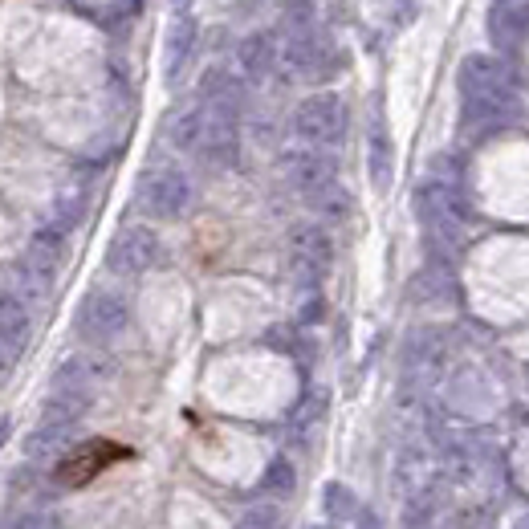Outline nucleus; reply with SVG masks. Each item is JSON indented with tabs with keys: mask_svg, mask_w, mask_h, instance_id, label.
Masks as SVG:
<instances>
[{
	"mask_svg": "<svg viewBox=\"0 0 529 529\" xmlns=\"http://www.w3.org/2000/svg\"><path fill=\"white\" fill-rule=\"evenodd\" d=\"M416 208H420V216H424V224H428V232L436 241H444V245H460V232H464V224H468V200H464V192L456 188V184H448V180H428L420 192H416Z\"/></svg>",
	"mask_w": 529,
	"mask_h": 529,
	"instance_id": "f257e3e1",
	"label": "nucleus"
},
{
	"mask_svg": "<svg viewBox=\"0 0 529 529\" xmlns=\"http://www.w3.org/2000/svg\"><path fill=\"white\" fill-rule=\"evenodd\" d=\"M293 135L310 147H326V151L338 147L346 135V102L330 90L302 98L298 110H293Z\"/></svg>",
	"mask_w": 529,
	"mask_h": 529,
	"instance_id": "f03ea898",
	"label": "nucleus"
},
{
	"mask_svg": "<svg viewBox=\"0 0 529 529\" xmlns=\"http://www.w3.org/2000/svg\"><path fill=\"white\" fill-rule=\"evenodd\" d=\"M131 326V306L123 293H114V289H94L86 293V302L78 310V334L94 346H110V342H119Z\"/></svg>",
	"mask_w": 529,
	"mask_h": 529,
	"instance_id": "7ed1b4c3",
	"label": "nucleus"
},
{
	"mask_svg": "<svg viewBox=\"0 0 529 529\" xmlns=\"http://www.w3.org/2000/svg\"><path fill=\"white\" fill-rule=\"evenodd\" d=\"M192 180L180 167H151L139 180V208L155 220H175L192 208Z\"/></svg>",
	"mask_w": 529,
	"mask_h": 529,
	"instance_id": "20e7f679",
	"label": "nucleus"
},
{
	"mask_svg": "<svg viewBox=\"0 0 529 529\" xmlns=\"http://www.w3.org/2000/svg\"><path fill=\"white\" fill-rule=\"evenodd\" d=\"M460 94L464 98H481V102H505L517 106V86L513 74L501 57L493 53H468L460 62Z\"/></svg>",
	"mask_w": 529,
	"mask_h": 529,
	"instance_id": "39448f33",
	"label": "nucleus"
},
{
	"mask_svg": "<svg viewBox=\"0 0 529 529\" xmlns=\"http://www.w3.org/2000/svg\"><path fill=\"white\" fill-rule=\"evenodd\" d=\"M326 66H330V53H326V41L314 33V25H285L281 57H277L281 78H289V82L322 78Z\"/></svg>",
	"mask_w": 529,
	"mask_h": 529,
	"instance_id": "423d86ee",
	"label": "nucleus"
},
{
	"mask_svg": "<svg viewBox=\"0 0 529 529\" xmlns=\"http://www.w3.org/2000/svg\"><path fill=\"white\" fill-rule=\"evenodd\" d=\"M334 265V241L322 224H293L289 228V269L302 285H318Z\"/></svg>",
	"mask_w": 529,
	"mask_h": 529,
	"instance_id": "0eeeda50",
	"label": "nucleus"
},
{
	"mask_svg": "<svg viewBox=\"0 0 529 529\" xmlns=\"http://www.w3.org/2000/svg\"><path fill=\"white\" fill-rule=\"evenodd\" d=\"M281 171H285V180L293 192H302L306 200L318 196L322 188L338 184V163L326 147H310V143H298V147H289L281 151Z\"/></svg>",
	"mask_w": 529,
	"mask_h": 529,
	"instance_id": "6e6552de",
	"label": "nucleus"
},
{
	"mask_svg": "<svg viewBox=\"0 0 529 529\" xmlns=\"http://www.w3.org/2000/svg\"><path fill=\"white\" fill-rule=\"evenodd\" d=\"M444 334L436 326H420L407 334L403 346V383L411 391H424L428 383H436V375L444 371Z\"/></svg>",
	"mask_w": 529,
	"mask_h": 529,
	"instance_id": "1a4fd4ad",
	"label": "nucleus"
},
{
	"mask_svg": "<svg viewBox=\"0 0 529 529\" xmlns=\"http://www.w3.org/2000/svg\"><path fill=\"white\" fill-rule=\"evenodd\" d=\"M155 261H159V237L147 224H127L119 237L110 241V253H106L110 273H119V277H139Z\"/></svg>",
	"mask_w": 529,
	"mask_h": 529,
	"instance_id": "9d476101",
	"label": "nucleus"
},
{
	"mask_svg": "<svg viewBox=\"0 0 529 529\" xmlns=\"http://www.w3.org/2000/svg\"><path fill=\"white\" fill-rule=\"evenodd\" d=\"M204 106V102H200ZM241 155V127H237V114H224L204 106V143H200V159L212 167H232Z\"/></svg>",
	"mask_w": 529,
	"mask_h": 529,
	"instance_id": "9b49d317",
	"label": "nucleus"
},
{
	"mask_svg": "<svg viewBox=\"0 0 529 529\" xmlns=\"http://www.w3.org/2000/svg\"><path fill=\"white\" fill-rule=\"evenodd\" d=\"M192 49H196V17L188 9H175V17L163 29V78L167 82L184 74Z\"/></svg>",
	"mask_w": 529,
	"mask_h": 529,
	"instance_id": "f8f14e48",
	"label": "nucleus"
},
{
	"mask_svg": "<svg viewBox=\"0 0 529 529\" xmlns=\"http://www.w3.org/2000/svg\"><path fill=\"white\" fill-rule=\"evenodd\" d=\"M277 57H281V41L273 37V33H249L241 45H237V66H241V78L245 82H265V78H273V70H277Z\"/></svg>",
	"mask_w": 529,
	"mask_h": 529,
	"instance_id": "ddd939ff",
	"label": "nucleus"
},
{
	"mask_svg": "<svg viewBox=\"0 0 529 529\" xmlns=\"http://www.w3.org/2000/svg\"><path fill=\"white\" fill-rule=\"evenodd\" d=\"M110 375V367L94 355H74L57 367L53 375V391H66V395H82V399H94V391L102 387V379Z\"/></svg>",
	"mask_w": 529,
	"mask_h": 529,
	"instance_id": "4468645a",
	"label": "nucleus"
},
{
	"mask_svg": "<svg viewBox=\"0 0 529 529\" xmlns=\"http://www.w3.org/2000/svg\"><path fill=\"white\" fill-rule=\"evenodd\" d=\"M29 334H33V306L21 298L17 289L0 285V338L21 355V350L29 346Z\"/></svg>",
	"mask_w": 529,
	"mask_h": 529,
	"instance_id": "2eb2a0df",
	"label": "nucleus"
},
{
	"mask_svg": "<svg viewBox=\"0 0 529 529\" xmlns=\"http://www.w3.org/2000/svg\"><path fill=\"white\" fill-rule=\"evenodd\" d=\"M74 436H78V424L41 416L37 428L25 436V456H29V460H57V456H62V452L74 444Z\"/></svg>",
	"mask_w": 529,
	"mask_h": 529,
	"instance_id": "dca6fc26",
	"label": "nucleus"
},
{
	"mask_svg": "<svg viewBox=\"0 0 529 529\" xmlns=\"http://www.w3.org/2000/svg\"><path fill=\"white\" fill-rule=\"evenodd\" d=\"M200 102L212 106V110H224V114H237L245 110V82L241 74L232 70H208L204 82H200Z\"/></svg>",
	"mask_w": 529,
	"mask_h": 529,
	"instance_id": "f3484780",
	"label": "nucleus"
},
{
	"mask_svg": "<svg viewBox=\"0 0 529 529\" xmlns=\"http://www.w3.org/2000/svg\"><path fill=\"white\" fill-rule=\"evenodd\" d=\"M367 175H371V188L379 196L391 192V184H395V143H391L383 123H371V135H367Z\"/></svg>",
	"mask_w": 529,
	"mask_h": 529,
	"instance_id": "a211bd4d",
	"label": "nucleus"
},
{
	"mask_svg": "<svg viewBox=\"0 0 529 529\" xmlns=\"http://www.w3.org/2000/svg\"><path fill=\"white\" fill-rule=\"evenodd\" d=\"M25 261L41 269L45 277H57V269L66 265V232H57L53 224H41L25 245Z\"/></svg>",
	"mask_w": 529,
	"mask_h": 529,
	"instance_id": "6ab92c4d",
	"label": "nucleus"
},
{
	"mask_svg": "<svg viewBox=\"0 0 529 529\" xmlns=\"http://www.w3.org/2000/svg\"><path fill=\"white\" fill-rule=\"evenodd\" d=\"M489 33L497 41V49H517L529 37V0H517V5H497L489 17Z\"/></svg>",
	"mask_w": 529,
	"mask_h": 529,
	"instance_id": "aec40b11",
	"label": "nucleus"
},
{
	"mask_svg": "<svg viewBox=\"0 0 529 529\" xmlns=\"http://www.w3.org/2000/svg\"><path fill=\"white\" fill-rule=\"evenodd\" d=\"M86 200H90V192H86V184H66L62 192L53 196V204H49V216H45V224H53L57 232H70L82 224V216H86Z\"/></svg>",
	"mask_w": 529,
	"mask_h": 529,
	"instance_id": "412c9836",
	"label": "nucleus"
},
{
	"mask_svg": "<svg viewBox=\"0 0 529 529\" xmlns=\"http://www.w3.org/2000/svg\"><path fill=\"white\" fill-rule=\"evenodd\" d=\"M167 139L171 147H180L184 155H200L204 143V106H188L167 123Z\"/></svg>",
	"mask_w": 529,
	"mask_h": 529,
	"instance_id": "4be33fe9",
	"label": "nucleus"
},
{
	"mask_svg": "<svg viewBox=\"0 0 529 529\" xmlns=\"http://www.w3.org/2000/svg\"><path fill=\"white\" fill-rule=\"evenodd\" d=\"M436 513H440V489H436V481L403 497V529H432Z\"/></svg>",
	"mask_w": 529,
	"mask_h": 529,
	"instance_id": "5701e85b",
	"label": "nucleus"
},
{
	"mask_svg": "<svg viewBox=\"0 0 529 529\" xmlns=\"http://www.w3.org/2000/svg\"><path fill=\"white\" fill-rule=\"evenodd\" d=\"M9 289H17L21 298L37 310V306H45L49 302V289H53V277H45L41 269H33L25 257L13 265V273H9Z\"/></svg>",
	"mask_w": 529,
	"mask_h": 529,
	"instance_id": "b1692460",
	"label": "nucleus"
},
{
	"mask_svg": "<svg viewBox=\"0 0 529 529\" xmlns=\"http://www.w3.org/2000/svg\"><path fill=\"white\" fill-rule=\"evenodd\" d=\"M66 5L98 29H119L123 17L131 13V5H123V0H66Z\"/></svg>",
	"mask_w": 529,
	"mask_h": 529,
	"instance_id": "393cba45",
	"label": "nucleus"
},
{
	"mask_svg": "<svg viewBox=\"0 0 529 529\" xmlns=\"http://www.w3.org/2000/svg\"><path fill=\"white\" fill-rule=\"evenodd\" d=\"M310 208H314L322 220H346V216H350V192L338 188V184H330V188H322L318 196H310Z\"/></svg>",
	"mask_w": 529,
	"mask_h": 529,
	"instance_id": "a878e982",
	"label": "nucleus"
},
{
	"mask_svg": "<svg viewBox=\"0 0 529 529\" xmlns=\"http://www.w3.org/2000/svg\"><path fill=\"white\" fill-rule=\"evenodd\" d=\"M261 485H265V493H273V497H289L293 485H298V473H293V464H289L285 456H277V460L265 468Z\"/></svg>",
	"mask_w": 529,
	"mask_h": 529,
	"instance_id": "bb28decb",
	"label": "nucleus"
},
{
	"mask_svg": "<svg viewBox=\"0 0 529 529\" xmlns=\"http://www.w3.org/2000/svg\"><path fill=\"white\" fill-rule=\"evenodd\" d=\"M326 513H330V517H338V521H342V517H355V513H359L355 493H350L346 485H338V481H334V485H326Z\"/></svg>",
	"mask_w": 529,
	"mask_h": 529,
	"instance_id": "cd10ccee",
	"label": "nucleus"
},
{
	"mask_svg": "<svg viewBox=\"0 0 529 529\" xmlns=\"http://www.w3.org/2000/svg\"><path fill=\"white\" fill-rule=\"evenodd\" d=\"M237 529H281V513L277 505H249L237 517Z\"/></svg>",
	"mask_w": 529,
	"mask_h": 529,
	"instance_id": "c85d7f7f",
	"label": "nucleus"
},
{
	"mask_svg": "<svg viewBox=\"0 0 529 529\" xmlns=\"http://www.w3.org/2000/svg\"><path fill=\"white\" fill-rule=\"evenodd\" d=\"M285 25H314V0H281Z\"/></svg>",
	"mask_w": 529,
	"mask_h": 529,
	"instance_id": "c756f323",
	"label": "nucleus"
},
{
	"mask_svg": "<svg viewBox=\"0 0 529 529\" xmlns=\"http://www.w3.org/2000/svg\"><path fill=\"white\" fill-rule=\"evenodd\" d=\"M45 513H0V529H45Z\"/></svg>",
	"mask_w": 529,
	"mask_h": 529,
	"instance_id": "7c9ffc66",
	"label": "nucleus"
},
{
	"mask_svg": "<svg viewBox=\"0 0 529 529\" xmlns=\"http://www.w3.org/2000/svg\"><path fill=\"white\" fill-rule=\"evenodd\" d=\"M13 363H17V350L5 342V338H0V383H5L9 379V371H13Z\"/></svg>",
	"mask_w": 529,
	"mask_h": 529,
	"instance_id": "2f4dec72",
	"label": "nucleus"
},
{
	"mask_svg": "<svg viewBox=\"0 0 529 529\" xmlns=\"http://www.w3.org/2000/svg\"><path fill=\"white\" fill-rule=\"evenodd\" d=\"M318 318H322V302L314 298V302H306V306H302V322H318Z\"/></svg>",
	"mask_w": 529,
	"mask_h": 529,
	"instance_id": "473e14b6",
	"label": "nucleus"
},
{
	"mask_svg": "<svg viewBox=\"0 0 529 529\" xmlns=\"http://www.w3.org/2000/svg\"><path fill=\"white\" fill-rule=\"evenodd\" d=\"M359 529H383L375 513H359Z\"/></svg>",
	"mask_w": 529,
	"mask_h": 529,
	"instance_id": "72a5a7b5",
	"label": "nucleus"
},
{
	"mask_svg": "<svg viewBox=\"0 0 529 529\" xmlns=\"http://www.w3.org/2000/svg\"><path fill=\"white\" fill-rule=\"evenodd\" d=\"M5 436H9V420H0V444H5Z\"/></svg>",
	"mask_w": 529,
	"mask_h": 529,
	"instance_id": "f704fd0d",
	"label": "nucleus"
},
{
	"mask_svg": "<svg viewBox=\"0 0 529 529\" xmlns=\"http://www.w3.org/2000/svg\"><path fill=\"white\" fill-rule=\"evenodd\" d=\"M513 529H529V513H525V517H517V525H513Z\"/></svg>",
	"mask_w": 529,
	"mask_h": 529,
	"instance_id": "c9c22d12",
	"label": "nucleus"
},
{
	"mask_svg": "<svg viewBox=\"0 0 529 529\" xmlns=\"http://www.w3.org/2000/svg\"><path fill=\"white\" fill-rule=\"evenodd\" d=\"M171 5H175V9H188V5H192V0H171Z\"/></svg>",
	"mask_w": 529,
	"mask_h": 529,
	"instance_id": "e433bc0d",
	"label": "nucleus"
},
{
	"mask_svg": "<svg viewBox=\"0 0 529 529\" xmlns=\"http://www.w3.org/2000/svg\"><path fill=\"white\" fill-rule=\"evenodd\" d=\"M493 5H517V0H493Z\"/></svg>",
	"mask_w": 529,
	"mask_h": 529,
	"instance_id": "4c0bfd02",
	"label": "nucleus"
},
{
	"mask_svg": "<svg viewBox=\"0 0 529 529\" xmlns=\"http://www.w3.org/2000/svg\"><path fill=\"white\" fill-rule=\"evenodd\" d=\"M306 529H326V525H306Z\"/></svg>",
	"mask_w": 529,
	"mask_h": 529,
	"instance_id": "58836bf2",
	"label": "nucleus"
}]
</instances>
